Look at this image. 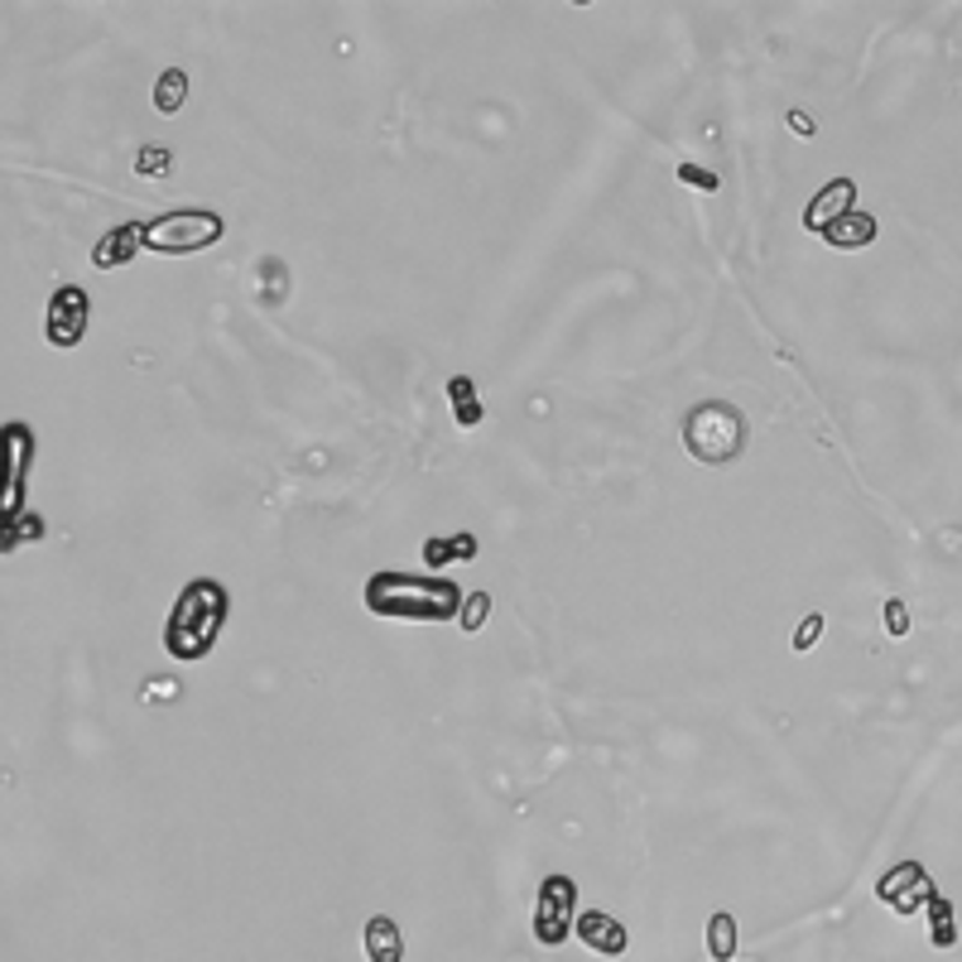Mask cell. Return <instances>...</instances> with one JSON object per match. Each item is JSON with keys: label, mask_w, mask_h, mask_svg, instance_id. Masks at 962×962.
Masks as SVG:
<instances>
[{"label": "cell", "mask_w": 962, "mask_h": 962, "mask_svg": "<svg viewBox=\"0 0 962 962\" xmlns=\"http://www.w3.org/2000/svg\"><path fill=\"white\" fill-rule=\"evenodd\" d=\"M136 174L140 179H169L174 174V154L160 150V144H144V150L136 154Z\"/></svg>", "instance_id": "ac0fdd59"}, {"label": "cell", "mask_w": 962, "mask_h": 962, "mask_svg": "<svg viewBox=\"0 0 962 962\" xmlns=\"http://www.w3.org/2000/svg\"><path fill=\"white\" fill-rule=\"evenodd\" d=\"M742 443H746V419H742V410H732V404H722V400L698 404V410L683 419V447H689V457L703 467L736 463V457H742Z\"/></svg>", "instance_id": "3957f363"}, {"label": "cell", "mask_w": 962, "mask_h": 962, "mask_svg": "<svg viewBox=\"0 0 962 962\" xmlns=\"http://www.w3.org/2000/svg\"><path fill=\"white\" fill-rule=\"evenodd\" d=\"M823 241L833 246V250H862V246H872V241H876V217H872V213H847V217L837 221V227L823 231Z\"/></svg>", "instance_id": "4fadbf2b"}, {"label": "cell", "mask_w": 962, "mask_h": 962, "mask_svg": "<svg viewBox=\"0 0 962 962\" xmlns=\"http://www.w3.org/2000/svg\"><path fill=\"white\" fill-rule=\"evenodd\" d=\"M227 221L221 213H203V207H183V213H164L154 221H144V250H160V256H193L221 241Z\"/></svg>", "instance_id": "277c9868"}, {"label": "cell", "mask_w": 962, "mask_h": 962, "mask_svg": "<svg viewBox=\"0 0 962 962\" xmlns=\"http://www.w3.org/2000/svg\"><path fill=\"white\" fill-rule=\"evenodd\" d=\"M819 640H823V616L809 612V616L799 621V630H795V655H809Z\"/></svg>", "instance_id": "ffe728a7"}, {"label": "cell", "mask_w": 962, "mask_h": 962, "mask_svg": "<svg viewBox=\"0 0 962 962\" xmlns=\"http://www.w3.org/2000/svg\"><path fill=\"white\" fill-rule=\"evenodd\" d=\"M366 958L371 962H404V939H400V925H394L390 915L366 919Z\"/></svg>", "instance_id": "8fae6325"}, {"label": "cell", "mask_w": 962, "mask_h": 962, "mask_svg": "<svg viewBox=\"0 0 962 962\" xmlns=\"http://www.w3.org/2000/svg\"><path fill=\"white\" fill-rule=\"evenodd\" d=\"M447 400H453V419L463 429H477L482 424V400H477V386H472L467 376H453L447 380Z\"/></svg>", "instance_id": "9a60e30c"}, {"label": "cell", "mask_w": 962, "mask_h": 962, "mask_svg": "<svg viewBox=\"0 0 962 962\" xmlns=\"http://www.w3.org/2000/svg\"><path fill=\"white\" fill-rule=\"evenodd\" d=\"M707 953H713L717 962L736 958V919L727 915V909H717V915L707 919Z\"/></svg>", "instance_id": "2e32d148"}, {"label": "cell", "mask_w": 962, "mask_h": 962, "mask_svg": "<svg viewBox=\"0 0 962 962\" xmlns=\"http://www.w3.org/2000/svg\"><path fill=\"white\" fill-rule=\"evenodd\" d=\"M679 183H689V188L698 193H717L722 179L713 174V169H698V164H679Z\"/></svg>", "instance_id": "44dd1931"}, {"label": "cell", "mask_w": 962, "mask_h": 962, "mask_svg": "<svg viewBox=\"0 0 962 962\" xmlns=\"http://www.w3.org/2000/svg\"><path fill=\"white\" fill-rule=\"evenodd\" d=\"M227 616H231L227 587H221L217 577H193V583L179 592L174 612H169V621H164V650L183 664L203 660V655H213Z\"/></svg>", "instance_id": "7a4b0ae2"}, {"label": "cell", "mask_w": 962, "mask_h": 962, "mask_svg": "<svg viewBox=\"0 0 962 962\" xmlns=\"http://www.w3.org/2000/svg\"><path fill=\"white\" fill-rule=\"evenodd\" d=\"M876 895H880V905L895 909V915H919L939 890H933V876L919 862H900L876 880Z\"/></svg>", "instance_id": "52a82bcc"}, {"label": "cell", "mask_w": 962, "mask_h": 962, "mask_svg": "<svg viewBox=\"0 0 962 962\" xmlns=\"http://www.w3.org/2000/svg\"><path fill=\"white\" fill-rule=\"evenodd\" d=\"M856 183L852 179H833V183H823L819 193H813V203L803 207V231H828V227H837L847 213H856Z\"/></svg>", "instance_id": "ba28073f"}, {"label": "cell", "mask_w": 962, "mask_h": 962, "mask_svg": "<svg viewBox=\"0 0 962 962\" xmlns=\"http://www.w3.org/2000/svg\"><path fill=\"white\" fill-rule=\"evenodd\" d=\"M87 309H91L87 289L63 284L58 294L48 299V318H44V337H48V347H58V352L77 347V342L87 337Z\"/></svg>", "instance_id": "8992f818"}, {"label": "cell", "mask_w": 962, "mask_h": 962, "mask_svg": "<svg viewBox=\"0 0 962 962\" xmlns=\"http://www.w3.org/2000/svg\"><path fill=\"white\" fill-rule=\"evenodd\" d=\"M929 925H933V943H939V948L958 943V919H953V905H948L943 895H933V900H929Z\"/></svg>", "instance_id": "e0dca14e"}, {"label": "cell", "mask_w": 962, "mask_h": 962, "mask_svg": "<svg viewBox=\"0 0 962 962\" xmlns=\"http://www.w3.org/2000/svg\"><path fill=\"white\" fill-rule=\"evenodd\" d=\"M477 559V539H472L467 530L463 534H443V539H424V563L433 573L453 569V563H472Z\"/></svg>", "instance_id": "7c38bea8"}, {"label": "cell", "mask_w": 962, "mask_h": 962, "mask_svg": "<svg viewBox=\"0 0 962 962\" xmlns=\"http://www.w3.org/2000/svg\"><path fill=\"white\" fill-rule=\"evenodd\" d=\"M140 250H144V221H121V227H111L97 246H91V266L97 270H126Z\"/></svg>", "instance_id": "9c48e42d"}, {"label": "cell", "mask_w": 962, "mask_h": 962, "mask_svg": "<svg viewBox=\"0 0 962 962\" xmlns=\"http://www.w3.org/2000/svg\"><path fill=\"white\" fill-rule=\"evenodd\" d=\"M789 130L803 136V140H813V136H819V121H813L809 111H789Z\"/></svg>", "instance_id": "603a6c76"}, {"label": "cell", "mask_w": 962, "mask_h": 962, "mask_svg": "<svg viewBox=\"0 0 962 962\" xmlns=\"http://www.w3.org/2000/svg\"><path fill=\"white\" fill-rule=\"evenodd\" d=\"M486 616H491V597H486V592H472V597L463 602V612H457V621H463L467 636H477V630L486 626Z\"/></svg>", "instance_id": "d6986e66"}, {"label": "cell", "mask_w": 962, "mask_h": 962, "mask_svg": "<svg viewBox=\"0 0 962 962\" xmlns=\"http://www.w3.org/2000/svg\"><path fill=\"white\" fill-rule=\"evenodd\" d=\"M577 939H583L592 953H602V958H621L626 953V929L616 925L612 915H606V909H583V915H577Z\"/></svg>", "instance_id": "30bf717a"}, {"label": "cell", "mask_w": 962, "mask_h": 962, "mask_svg": "<svg viewBox=\"0 0 962 962\" xmlns=\"http://www.w3.org/2000/svg\"><path fill=\"white\" fill-rule=\"evenodd\" d=\"M573 925H577L573 876H549L544 886H539V900H534V939L544 948H559L573 933Z\"/></svg>", "instance_id": "5b68a950"}, {"label": "cell", "mask_w": 962, "mask_h": 962, "mask_svg": "<svg viewBox=\"0 0 962 962\" xmlns=\"http://www.w3.org/2000/svg\"><path fill=\"white\" fill-rule=\"evenodd\" d=\"M886 630H890L895 640L909 636V606H905L900 597H890V602H886Z\"/></svg>", "instance_id": "7402d4cb"}, {"label": "cell", "mask_w": 962, "mask_h": 962, "mask_svg": "<svg viewBox=\"0 0 962 962\" xmlns=\"http://www.w3.org/2000/svg\"><path fill=\"white\" fill-rule=\"evenodd\" d=\"M154 693H160L164 703H174V698H179V683H150V689H144V698H154Z\"/></svg>", "instance_id": "cb8c5ba5"}, {"label": "cell", "mask_w": 962, "mask_h": 962, "mask_svg": "<svg viewBox=\"0 0 962 962\" xmlns=\"http://www.w3.org/2000/svg\"><path fill=\"white\" fill-rule=\"evenodd\" d=\"M183 101H188V73L169 68V73L154 77V111H160V116H179Z\"/></svg>", "instance_id": "5bb4252c"}, {"label": "cell", "mask_w": 962, "mask_h": 962, "mask_svg": "<svg viewBox=\"0 0 962 962\" xmlns=\"http://www.w3.org/2000/svg\"><path fill=\"white\" fill-rule=\"evenodd\" d=\"M366 612L390 616V621H457L463 587L453 577L376 573V577H366Z\"/></svg>", "instance_id": "6da1fadb"}]
</instances>
